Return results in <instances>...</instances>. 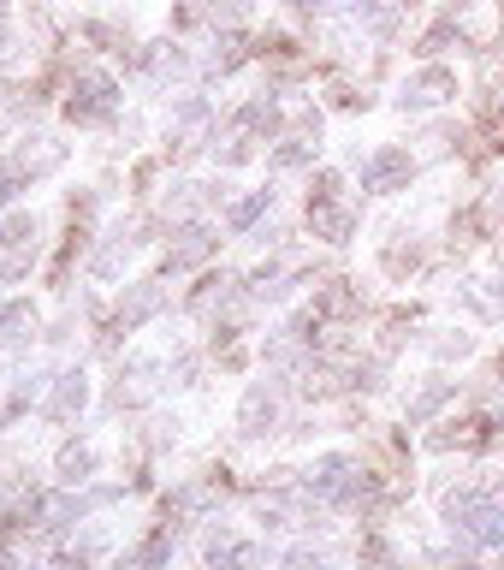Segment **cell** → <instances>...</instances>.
Returning <instances> with one entry per match:
<instances>
[{"mask_svg":"<svg viewBox=\"0 0 504 570\" xmlns=\"http://www.w3.org/2000/svg\"><path fill=\"white\" fill-rule=\"evenodd\" d=\"M214 570H256L261 564V547L256 541H231V534H220V541L208 547Z\"/></svg>","mask_w":504,"mask_h":570,"instance_id":"cell-12","label":"cell"},{"mask_svg":"<svg viewBox=\"0 0 504 570\" xmlns=\"http://www.w3.org/2000/svg\"><path fill=\"white\" fill-rule=\"evenodd\" d=\"M445 399H452V381H434V386H427L416 404H409V422H427V416H434V410H439Z\"/></svg>","mask_w":504,"mask_h":570,"instance_id":"cell-19","label":"cell"},{"mask_svg":"<svg viewBox=\"0 0 504 570\" xmlns=\"http://www.w3.org/2000/svg\"><path fill=\"white\" fill-rule=\"evenodd\" d=\"M30 333H36V303H30V297L0 303V351H18Z\"/></svg>","mask_w":504,"mask_h":570,"instance_id":"cell-9","label":"cell"},{"mask_svg":"<svg viewBox=\"0 0 504 570\" xmlns=\"http://www.w3.org/2000/svg\"><path fill=\"white\" fill-rule=\"evenodd\" d=\"M167 552H172V534L160 529L155 541H142V552H137V570H160V564H167Z\"/></svg>","mask_w":504,"mask_h":570,"instance_id":"cell-20","label":"cell"},{"mask_svg":"<svg viewBox=\"0 0 504 570\" xmlns=\"http://www.w3.org/2000/svg\"><path fill=\"white\" fill-rule=\"evenodd\" d=\"M291 570H320L315 559H291Z\"/></svg>","mask_w":504,"mask_h":570,"instance_id":"cell-23","label":"cell"},{"mask_svg":"<svg viewBox=\"0 0 504 570\" xmlns=\"http://www.w3.org/2000/svg\"><path fill=\"white\" fill-rule=\"evenodd\" d=\"M309 499H320V505H350V499H363V470L345 452H327L309 470Z\"/></svg>","mask_w":504,"mask_h":570,"instance_id":"cell-3","label":"cell"},{"mask_svg":"<svg viewBox=\"0 0 504 570\" xmlns=\"http://www.w3.org/2000/svg\"><path fill=\"white\" fill-rule=\"evenodd\" d=\"M60 160H66V142H53V137H30L24 142V149H18V173H53V167H60Z\"/></svg>","mask_w":504,"mask_h":570,"instance_id":"cell-13","label":"cell"},{"mask_svg":"<svg viewBox=\"0 0 504 570\" xmlns=\"http://www.w3.org/2000/svg\"><path fill=\"white\" fill-rule=\"evenodd\" d=\"M160 303H167V292H160V285H137L131 303H119V327H142V321H149Z\"/></svg>","mask_w":504,"mask_h":570,"instance_id":"cell-16","label":"cell"},{"mask_svg":"<svg viewBox=\"0 0 504 570\" xmlns=\"http://www.w3.org/2000/svg\"><path fill=\"white\" fill-rule=\"evenodd\" d=\"M409 173H416V160H409V149H374L363 160V190L386 196V190H404Z\"/></svg>","mask_w":504,"mask_h":570,"instance_id":"cell-6","label":"cell"},{"mask_svg":"<svg viewBox=\"0 0 504 570\" xmlns=\"http://www.w3.org/2000/svg\"><path fill=\"white\" fill-rule=\"evenodd\" d=\"M30 238H36L30 214H7V220H0V249H18V244H30Z\"/></svg>","mask_w":504,"mask_h":570,"instance_id":"cell-18","label":"cell"},{"mask_svg":"<svg viewBox=\"0 0 504 570\" xmlns=\"http://www.w3.org/2000/svg\"><path fill=\"white\" fill-rule=\"evenodd\" d=\"M0 7H7V0H0Z\"/></svg>","mask_w":504,"mask_h":570,"instance_id":"cell-25","label":"cell"},{"mask_svg":"<svg viewBox=\"0 0 504 570\" xmlns=\"http://www.w3.org/2000/svg\"><path fill=\"white\" fill-rule=\"evenodd\" d=\"M83 404H89V381H83L78 368L60 374V386H53V399H48V416H53V422H78Z\"/></svg>","mask_w":504,"mask_h":570,"instance_id":"cell-10","label":"cell"},{"mask_svg":"<svg viewBox=\"0 0 504 570\" xmlns=\"http://www.w3.org/2000/svg\"><path fill=\"white\" fill-rule=\"evenodd\" d=\"M274 416H279V399L267 386H249V399H244V410H238V428L244 434H267L274 428Z\"/></svg>","mask_w":504,"mask_h":570,"instance_id":"cell-11","label":"cell"},{"mask_svg":"<svg viewBox=\"0 0 504 570\" xmlns=\"http://www.w3.org/2000/svg\"><path fill=\"white\" fill-rule=\"evenodd\" d=\"M208 249H214V232L208 226H185L178 244H172V256H167V267H196V262H208Z\"/></svg>","mask_w":504,"mask_h":570,"instance_id":"cell-15","label":"cell"},{"mask_svg":"<svg viewBox=\"0 0 504 570\" xmlns=\"http://www.w3.org/2000/svg\"><path fill=\"white\" fill-rule=\"evenodd\" d=\"M53 475H60L66 481V488H78V481H89V475H96V445H66V452L60 458H53Z\"/></svg>","mask_w":504,"mask_h":570,"instance_id":"cell-14","label":"cell"},{"mask_svg":"<svg viewBox=\"0 0 504 570\" xmlns=\"http://www.w3.org/2000/svg\"><path fill=\"white\" fill-rule=\"evenodd\" d=\"M309 7H368V0H309Z\"/></svg>","mask_w":504,"mask_h":570,"instance_id":"cell-22","label":"cell"},{"mask_svg":"<svg viewBox=\"0 0 504 570\" xmlns=\"http://www.w3.org/2000/svg\"><path fill=\"white\" fill-rule=\"evenodd\" d=\"M457 570H481V564H457Z\"/></svg>","mask_w":504,"mask_h":570,"instance_id":"cell-24","label":"cell"},{"mask_svg":"<svg viewBox=\"0 0 504 570\" xmlns=\"http://www.w3.org/2000/svg\"><path fill=\"white\" fill-rule=\"evenodd\" d=\"M457 96V78L445 66H427V71H416V78L404 83V107H439V101H452Z\"/></svg>","mask_w":504,"mask_h":570,"instance_id":"cell-7","label":"cell"},{"mask_svg":"<svg viewBox=\"0 0 504 570\" xmlns=\"http://www.w3.org/2000/svg\"><path fill=\"white\" fill-rule=\"evenodd\" d=\"M155 374H160V363H149V356H137V363L119 374V386H113V404H119V410H125V404H149L155 392H160V381H155Z\"/></svg>","mask_w":504,"mask_h":570,"instance_id":"cell-8","label":"cell"},{"mask_svg":"<svg viewBox=\"0 0 504 570\" xmlns=\"http://www.w3.org/2000/svg\"><path fill=\"white\" fill-rule=\"evenodd\" d=\"M452 30L470 48H493L504 36V0H457V7H452Z\"/></svg>","mask_w":504,"mask_h":570,"instance_id":"cell-4","label":"cell"},{"mask_svg":"<svg viewBox=\"0 0 504 570\" xmlns=\"http://www.w3.org/2000/svg\"><path fill=\"white\" fill-rule=\"evenodd\" d=\"M309 226H315V238H327V244H345L350 232H356V214L338 203V173H320L315 178V190H309Z\"/></svg>","mask_w":504,"mask_h":570,"instance_id":"cell-2","label":"cell"},{"mask_svg":"<svg viewBox=\"0 0 504 570\" xmlns=\"http://www.w3.org/2000/svg\"><path fill=\"white\" fill-rule=\"evenodd\" d=\"M445 523L457 534H470L475 547H504V505H493V499L475 493V488L445 499Z\"/></svg>","mask_w":504,"mask_h":570,"instance_id":"cell-1","label":"cell"},{"mask_svg":"<svg viewBox=\"0 0 504 570\" xmlns=\"http://www.w3.org/2000/svg\"><path fill=\"white\" fill-rule=\"evenodd\" d=\"M297 160H309V142H285V149L274 155V167H297Z\"/></svg>","mask_w":504,"mask_h":570,"instance_id":"cell-21","label":"cell"},{"mask_svg":"<svg viewBox=\"0 0 504 570\" xmlns=\"http://www.w3.org/2000/svg\"><path fill=\"white\" fill-rule=\"evenodd\" d=\"M267 203H274V190H256V196H244V203H231V208H226V226H231V232H249V226L267 214Z\"/></svg>","mask_w":504,"mask_h":570,"instance_id":"cell-17","label":"cell"},{"mask_svg":"<svg viewBox=\"0 0 504 570\" xmlns=\"http://www.w3.org/2000/svg\"><path fill=\"white\" fill-rule=\"evenodd\" d=\"M113 107H119V89L107 71H83L78 83H71V101H66V114L78 119V125H101V119H113Z\"/></svg>","mask_w":504,"mask_h":570,"instance_id":"cell-5","label":"cell"}]
</instances>
